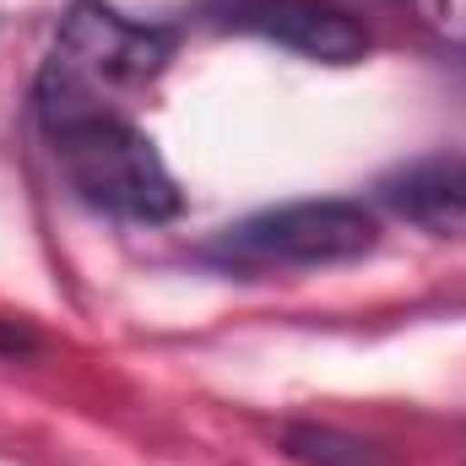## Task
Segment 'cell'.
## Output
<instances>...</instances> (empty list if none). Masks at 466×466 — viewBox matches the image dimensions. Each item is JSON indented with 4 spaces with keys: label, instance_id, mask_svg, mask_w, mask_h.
I'll list each match as a JSON object with an SVG mask.
<instances>
[{
    "label": "cell",
    "instance_id": "6da1fadb",
    "mask_svg": "<svg viewBox=\"0 0 466 466\" xmlns=\"http://www.w3.org/2000/svg\"><path fill=\"white\" fill-rule=\"evenodd\" d=\"M179 49V33L163 22H130L104 0H71L60 33L33 82V115L44 136L109 109V87L152 82Z\"/></svg>",
    "mask_w": 466,
    "mask_h": 466
},
{
    "label": "cell",
    "instance_id": "7a4b0ae2",
    "mask_svg": "<svg viewBox=\"0 0 466 466\" xmlns=\"http://www.w3.org/2000/svg\"><path fill=\"white\" fill-rule=\"evenodd\" d=\"M49 141H55V157H60L71 190L87 207L130 218V223H168V218H179L185 196H179L174 174L163 168L152 136L136 130L125 115H115V109L87 115L76 125H66V130H55Z\"/></svg>",
    "mask_w": 466,
    "mask_h": 466
},
{
    "label": "cell",
    "instance_id": "3957f363",
    "mask_svg": "<svg viewBox=\"0 0 466 466\" xmlns=\"http://www.w3.org/2000/svg\"><path fill=\"white\" fill-rule=\"evenodd\" d=\"M380 244V223L358 201H288L271 212H255L244 223L218 233L207 244L223 266H348Z\"/></svg>",
    "mask_w": 466,
    "mask_h": 466
},
{
    "label": "cell",
    "instance_id": "277c9868",
    "mask_svg": "<svg viewBox=\"0 0 466 466\" xmlns=\"http://www.w3.org/2000/svg\"><path fill=\"white\" fill-rule=\"evenodd\" d=\"M212 16L223 27L260 33V38H271L293 55H309L320 66H358L374 49L369 27L331 0H212Z\"/></svg>",
    "mask_w": 466,
    "mask_h": 466
},
{
    "label": "cell",
    "instance_id": "5b68a950",
    "mask_svg": "<svg viewBox=\"0 0 466 466\" xmlns=\"http://www.w3.org/2000/svg\"><path fill=\"white\" fill-rule=\"evenodd\" d=\"M380 201L434 238H466V152L418 157L380 185Z\"/></svg>",
    "mask_w": 466,
    "mask_h": 466
},
{
    "label": "cell",
    "instance_id": "8992f818",
    "mask_svg": "<svg viewBox=\"0 0 466 466\" xmlns=\"http://www.w3.org/2000/svg\"><path fill=\"white\" fill-rule=\"evenodd\" d=\"M282 451L299 466H390V456L374 440H358V434L331 429V423H288Z\"/></svg>",
    "mask_w": 466,
    "mask_h": 466
},
{
    "label": "cell",
    "instance_id": "52a82bcc",
    "mask_svg": "<svg viewBox=\"0 0 466 466\" xmlns=\"http://www.w3.org/2000/svg\"><path fill=\"white\" fill-rule=\"evenodd\" d=\"M0 352H5V358L38 352V331H33L27 320H5V315H0Z\"/></svg>",
    "mask_w": 466,
    "mask_h": 466
},
{
    "label": "cell",
    "instance_id": "ba28073f",
    "mask_svg": "<svg viewBox=\"0 0 466 466\" xmlns=\"http://www.w3.org/2000/svg\"><path fill=\"white\" fill-rule=\"evenodd\" d=\"M412 5H429V11H440V0H412Z\"/></svg>",
    "mask_w": 466,
    "mask_h": 466
}]
</instances>
